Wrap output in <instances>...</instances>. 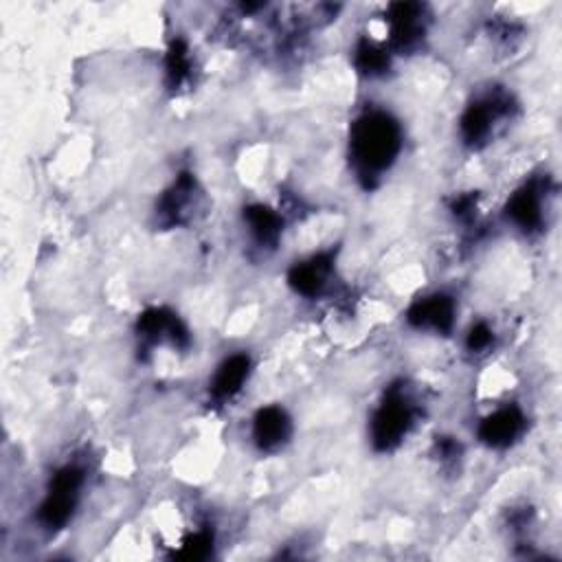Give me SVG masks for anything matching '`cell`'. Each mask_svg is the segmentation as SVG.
Returning <instances> with one entry per match:
<instances>
[{
    "mask_svg": "<svg viewBox=\"0 0 562 562\" xmlns=\"http://www.w3.org/2000/svg\"><path fill=\"white\" fill-rule=\"evenodd\" d=\"M136 336L143 347L154 349L169 345L173 349H184L189 345V329L180 316L167 307H149L136 321Z\"/></svg>",
    "mask_w": 562,
    "mask_h": 562,
    "instance_id": "obj_7",
    "label": "cell"
},
{
    "mask_svg": "<svg viewBox=\"0 0 562 562\" xmlns=\"http://www.w3.org/2000/svg\"><path fill=\"white\" fill-rule=\"evenodd\" d=\"M402 147V125L382 108H367L349 125V165L364 189L380 184L400 158Z\"/></svg>",
    "mask_w": 562,
    "mask_h": 562,
    "instance_id": "obj_1",
    "label": "cell"
},
{
    "mask_svg": "<svg viewBox=\"0 0 562 562\" xmlns=\"http://www.w3.org/2000/svg\"><path fill=\"white\" fill-rule=\"evenodd\" d=\"M83 479V470L75 463H66L53 474L37 512L44 529H61L72 518L81 498Z\"/></svg>",
    "mask_w": 562,
    "mask_h": 562,
    "instance_id": "obj_4",
    "label": "cell"
},
{
    "mask_svg": "<svg viewBox=\"0 0 562 562\" xmlns=\"http://www.w3.org/2000/svg\"><path fill=\"white\" fill-rule=\"evenodd\" d=\"M198 200V182L191 171H182L176 176L171 187L160 195L156 206V217L162 226L173 228L191 220V211Z\"/></svg>",
    "mask_w": 562,
    "mask_h": 562,
    "instance_id": "obj_10",
    "label": "cell"
},
{
    "mask_svg": "<svg viewBox=\"0 0 562 562\" xmlns=\"http://www.w3.org/2000/svg\"><path fill=\"white\" fill-rule=\"evenodd\" d=\"M252 362L248 353H231L226 356L213 371L209 382V395L215 404H226L235 395L241 393L244 384L248 382Z\"/></svg>",
    "mask_w": 562,
    "mask_h": 562,
    "instance_id": "obj_13",
    "label": "cell"
},
{
    "mask_svg": "<svg viewBox=\"0 0 562 562\" xmlns=\"http://www.w3.org/2000/svg\"><path fill=\"white\" fill-rule=\"evenodd\" d=\"M527 430V415L518 404H505L481 417L476 437L490 450L512 448Z\"/></svg>",
    "mask_w": 562,
    "mask_h": 562,
    "instance_id": "obj_8",
    "label": "cell"
},
{
    "mask_svg": "<svg viewBox=\"0 0 562 562\" xmlns=\"http://www.w3.org/2000/svg\"><path fill=\"white\" fill-rule=\"evenodd\" d=\"M417 402L404 382L391 384L369 417V441L375 452H391L411 435Z\"/></svg>",
    "mask_w": 562,
    "mask_h": 562,
    "instance_id": "obj_2",
    "label": "cell"
},
{
    "mask_svg": "<svg viewBox=\"0 0 562 562\" xmlns=\"http://www.w3.org/2000/svg\"><path fill=\"white\" fill-rule=\"evenodd\" d=\"M386 42L391 55L417 50L428 33L430 11L422 2H393L384 11Z\"/></svg>",
    "mask_w": 562,
    "mask_h": 562,
    "instance_id": "obj_5",
    "label": "cell"
},
{
    "mask_svg": "<svg viewBox=\"0 0 562 562\" xmlns=\"http://www.w3.org/2000/svg\"><path fill=\"white\" fill-rule=\"evenodd\" d=\"M494 338H496L494 329L485 321H479L465 334V349L474 356H481L494 347Z\"/></svg>",
    "mask_w": 562,
    "mask_h": 562,
    "instance_id": "obj_17",
    "label": "cell"
},
{
    "mask_svg": "<svg viewBox=\"0 0 562 562\" xmlns=\"http://www.w3.org/2000/svg\"><path fill=\"white\" fill-rule=\"evenodd\" d=\"M514 97L503 88H492L474 97L459 116V138L470 149L485 147L498 127L514 114Z\"/></svg>",
    "mask_w": 562,
    "mask_h": 562,
    "instance_id": "obj_3",
    "label": "cell"
},
{
    "mask_svg": "<svg viewBox=\"0 0 562 562\" xmlns=\"http://www.w3.org/2000/svg\"><path fill=\"white\" fill-rule=\"evenodd\" d=\"M244 224H246V231H248L250 239L259 248H274L281 239V233H283L281 213H277L274 209H270L261 202L248 204L244 209Z\"/></svg>",
    "mask_w": 562,
    "mask_h": 562,
    "instance_id": "obj_14",
    "label": "cell"
},
{
    "mask_svg": "<svg viewBox=\"0 0 562 562\" xmlns=\"http://www.w3.org/2000/svg\"><path fill=\"white\" fill-rule=\"evenodd\" d=\"M391 50L371 37H360L353 46V66L360 75L369 79L386 75L391 70Z\"/></svg>",
    "mask_w": 562,
    "mask_h": 562,
    "instance_id": "obj_15",
    "label": "cell"
},
{
    "mask_svg": "<svg viewBox=\"0 0 562 562\" xmlns=\"http://www.w3.org/2000/svg\"><path fill=\"white\" fill-rule=\"evenodd\" d=\"M547 209H549L547 178H529L509 193L503 206V213L514 228H518L525 235H536L547 224Z\"/></svg>",
    "mask_w": 562,
    "mask_h": 562,
    "instance_id": "obj_6",
    "label": "cell"
},
{
    "mask_svg": "<svg viewBox=\"0 0 562 562\" xmlns=\"http://www.w3.org/2000/svg\"><path fill=\"white\" fill-rule=\"evenodd\" d=\"M334 277V255L316 252L296 261L288 272V285L303 299L321 296Z\"/></svg>",
    "mask_w": 562,
    "mask_h": 562,
    "instance_id": "obj_11",
    "label": "cell"
},
{
    "mask_svg": "<svg viewBox=\"0 0 562 562\" xmlns=\"http://www.w3.org/2000/svg\"><path fill=\"white\" fill-rule=\"evenodd\" d=\"M457 321V303L446 292H432L411 303L406 310V323L417 331H430L448 336Z\"/></svg>",
    "mask_w": 562,
    "mask_h": 562,
    "instance_id": "obj_9",
    "label": "cell"
},
{
    "mask_svg": "<svg viewBox=\"0 0 562 562\" xmlns=\"http://www.w3.org/2000/svg\"><path fill=\"white\" fill-rule=\"evenodd\" d=\"M193 75V57H191V48L184 40L176 37L171 40V44L167 46L165 53V79L167 86L171 90L182 88Z\"/></svg>",
    "mask_w": 562,
    "mask_h": 562,
    "instance_id": "obj_16",
    "label": "cell"
},
{
    "mask_svg": "<svg viewBox=\"0 0 562 562\" xmlns=\"http://www.w3.org/2000/svg\"><path fill=\"white\" fill-rule=\"evenodd\" d=\"M250 435L261 452H277L292 437V419L288 411L279 404L261 406L252 417Z\"/></svg>",
    "mask_w": 562,
    "mask_h": 562,
    "instance_id": "obj_12",
    "label": "cell"
}]
</instances>
